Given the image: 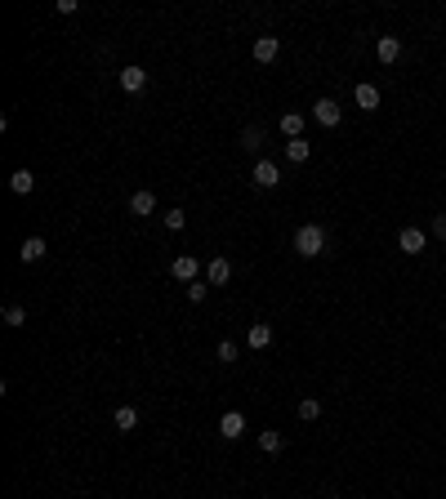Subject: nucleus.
<instances>
[{
    "instance_id": "6ab92c4d",
    "label": "nucleus",
    "mask_w": 446,
    "mask_h": 499,
    "mask_svg": "<svg viewBox=\"0 0 446 499\" xmlns=\"http://www.w3.org/2000/svg\"><path fill=\"white\" fill-rule=\"evenodd\" d=\"M112 419H116L121 432H134V428H139V410H134V406H116V415H112Z\"/></svg>"
},
{
    "instance_id": "5701e85b",
    "label": "nucleus",
    "mask_w": 446,
    "mask_h": 499,
    "mask_svg": "<svg viewBox=\"0 0 446 499\" xmlns=\"http://www.w3.org/2000/svg\"><path fill=\"white\" fill-rule=\"evenodd\" d=\"M5 326H9V330H18V326H27V312H23L18 304H9V308H5Z\"/></svg>"
},
{
    "instance_id": "7ed1b4c3",
    "label": "nucleus",
    "mask_w": 446,
    "mask_h": 499,
    "mask_svg": "<svg viewBox=\"0 0 446 499\" xmlns=\"http://www.w3.org/2000/svg\"><path fill=\"white\" fill-rule=\"evenodd\" d=\"M339 116H344V112H339V103H335V98H317V103H312V120H317V125L335 129V125H339Z\"/></svg>"
},
{
    "instance_id": "b1692460",
    "label": "nucleus",
    "mask_w": 446,
    "mask_h": 499,
    "mask_svg": "<svg viewBox=\"0 0 446 499\" xmlns=\"http://www.w3.org/2000/svg\"><path fill=\"white\" fill-rule=\"evenodd\" d=\"M205 295H210V281H192V286H187V299H192V304H205Z\"/></svg>"
},
{
    "instance_id": "0eeeda50",
    "label": "nucleus",
    "mask_w": 446,
    "mask_h": 499,
    "mask_svg": "<svg viewBox=\"0 0 446 499\" xmlns=\"http://www.w3.org/2000/svg\"><path fill=\"white\" fill-rule=\"evenodd\" d=\"M121 89H125V94H143L148 89V72L139 67V63H134V67H121Z\"/></svg>"
},
{
    "instance_id": "a211bd4d",
    "label": "nucleus",
    "mask_w": 446,
    "mask_h": 499,
    "mask_svg": "<svg viewBox=\"0 0 446 499\" xmlns=\"http://www.w3.org/2000/svg\"><path fill=\"white\" fill-rule=\"evenodd\" d=\"M308 156H312V143H308V138H290V143H286V161L303 165Z\"/></svg>"
},
{
    "instance_id": "a878e982",
    "label": "nucleus",
    "mask_w": 446,
    "mask_h": 499,
    "mask_svg": "<svg viewBox=\"0 0 446 499\" xmlns=\"http://www.w3.org/2000/svg\"><path fill=\"white\" fill-rule=\"evenodd\" d=\"M433 237L446 241V214H438V219H433Z\"/></svg>"
},
{
    "instance_id": "f3484780",
    "label": "nucleus",
    "mask_w": 446,
    "mask_h": 499,
    "mask_svg": "<svg viewBox=\"0 0 446 499\" xmlns=\"http://www.w3.org/2000/svg\"><path fill=\"white\" fill-rule=\"evenodd\" d=\"M281 446H286V437H281L277 428H263L259 432V450H263V455H281Z\"/></svg>"
},
{
    "instance_id": "423d86ee",
    "label": "nucleus",
    "mask_w": 446,
    "mask_h": 499,
    "mask_svg": "<svg viewBox=\"0 0 446 499\" xmlns=\"http://www.w3.org/2000/svg\"><path fill=\"white\" fill-rule=\"evenodd\" d=\"M241 432H245V415L241 410H227V415L219 419V437L223 441H241Z\"/></svg>"
},
{
    "instance_id": "1a4fd4ad",
    "label": "nucleus",
    "mask_w": 446,
    "mask_h": 499,
    "mask_svg": "<svg viewBox=\"0 0 446 499\" xmlns=\"http://www.w3.org/2000/svg\"><path fill=\"white\" fill-rule=\"evenodd\" d=\"M227 277H232V263H227L223 254H214V259L205 263V281H210V286H227Z\"/></svg>"
},
{
    "instance_id": "bb28decb",
    "label": "nucleus",
    "mask_w": 446,
    "mask_h": 499,
    "mask_svg": "<svg viewBox=\"0 0 446 499\" xmlns=\"http://www.w3.org/2000/svg\"><path fill=\"white\" fill-rule=\"evenodd\" d=\"M54 9H59V14H76L81 5H76V0H54Z\"/></svg>"
},
{
    "instance_id": "9d476101",
    "label": "nucleus",
    "mask_w": 446,
    "mask_h": 499,
    "mask_svg": "<svg viewBox=\"0 0 446 499\" xmlns=\"http://www.w3.org/2000/svg\"><path fill=\"white\" fill-rule=\"evenodd\" d=\"M130 214H134V219H148V214H156V196H152L148 187H143V192H134V196H130Z\"/></svg>"
},
{
    "instance_id": "412c9836",
    "label": "nucleus",
    "mask_w": 446,
    "mask_h": 499,
    "mask_svg": "<svg viewBox=\"0 0 446 499\" xmlns=\"http://www.w3.org/2000/svg\"><path fill=\"white\" fill-rule=\"evenodd\" d=\"M299 419H303V423L321 419V401H317V397H303V401H299Z\"/></svg>"
},
{
    "instance_id": "dca6fc26",
    "label": "nucleus",
    "mask_w": 446,
    "mask_h": 499,
    "mask_svg": "<svg viewBox=\"0 0 446 499\" xmlns=\"http://www.w3.org/2000/svg\"><path fill=\"white\" fill-rule=\"evenodd\" d=\"M45 250H50V246H45V237H27L23 250H18V259H23V263H36V259H45Z\"/></svg>"
},
{
    "instance_id": "4468645a",
    "label": "nucleus",
    "mask_w": 446,
    "mask_h": 499,
    "mask_svg": "<svg viewBox=\"0 0 446 499\" xmlns=\"http://www.w3.org/2000/svg\"><path fill=\"white\" fill-rule=\"evenodd\" d=\"M32 187H36V174H32V169H14V174H9V192H14V196H27Z\"/></svg>"
},
{
    "instance_id": "f03ea898",
    "label": "nucleus",
    "mask_w": 446,
    "mask_h": 499,
    "mask_svg": "<svg viewBox=\"0 0 446 499\" xmlns=\"http://www.w3.org/2000/svg\"><path fill=\"white\" fill-rule=\"evenodd\" d=\"M170 277H174V281H187V286H192V281H201V263H196V254H179V259L170 263Z\"/></svg>"
},
{
    "instance_id": "ddd939ff",
    "label": "nucleus",
    "mask_w": 446,
    "mask_h": 499,
    "mask_svg": "<svg viewBox=\"0 0 446 499\" xmlns=\"http://www.w3.org/2000/svg\"><path fill=\"white\" fill-rule=\"evenodd\" d=\"M281 54V41L277 36H259V41H254V63H272Z\"/></svg>"
},
{
    "instance_id": "6e6552de",
    "label": "nucleus",
    "mask_w": 446,
    "mask_h": 499,
    "mask_svg": "<svg viewBox=\"0 0 446 499\" xmlns=\"http://www.w3.org/2000/svg\"><path fill=\"white\" fill-rule=\"evenodd\" d=\"M375 59L384 63V67H388V63H397V59H402V41H397V36H379V41H375Z\"/></svg>"
},
{
    "instance_id": "2eb2a0df",
    "label": "nucleus",
    "mask_w": 446,
    "mask_h": 499,
    "mask_svg": "<svg viewBox=\"0 0 446 499\" xmlns=\"http://www.w3.org/2000/svg\"><path fill=\"white\" fill-rule=\"evenodd\" d=\"M245 343H250V348H268L272 343V326L268 321H254L250 330H245Z\"/></svg>"
},
{
    "instance_id": "39448f33",
    "label": "nucleus",
    "mask_w": 446,
    "mask_h": 499,
    "mask_svg": "<svg viewBox=\"0 0 446 499\" xmlns=\"http://www.w3.org/2000/svg\"><path fill=\"white\" fill-rule=\"evenodd\" d=\"M250 178H254V187H277L281 183V169H277V161H254Z\"/></svg>"
},
{
    "instance_id": "393cba45",
    "label": "nucleus",
    "mask_w": 446,
    "mask_h": 499,
    "mask_svg": "<svg viewBox=\"0 0 446 499\" xmlns=\"http://www.w3.org/2000/svg\"><path fill=\"white\" fill-rule=\"evenodd\" d=\"M183 223H187V214H183V210H170V214H165V228H170V232H179Z\"/></svg>"
},
{
    "instance_id": "f257e3e1",
    "label": "nucleus",
    "mask_w": 446,
    "mask_h": 499,
    "mask_svg": "<svg viewBox=\"0 0 446 499\" xmlns=\"http://www.w3.org/2000/svg\"><path fill=\"white\" fill-rule=\"evenodd\" d=\"M295 254L299 259H317V254H326V228L321 223H303L295 232Z\"/></svg>"
},
{
    "instance_id": "aec40b11",
    "label": "nucleus",
    "mask_w": 446,
    "mask_h": 499,
    "mask_svg": "<svg viewBox=\"0 0 446 499\" xmlns=\"http://www.w3.org/2000/svg\"><path fill=\"white\" fill-rule=\"evenodd\" d=\"M241 147H245V152H259V147H263V129L259 125H245L241 129Z\"/></svg>"
},
{
    "instance_id": "9b49d317",
    "label": "nucleus",
    "mask_w": 446,
    "mask_h": 499,
    "mask_svg": "<svg viewBox=\"0 0 446 499\" xmlns=\"http://www.w3.org/2000/svg\"><path fill=\"white\" fill-rule=\"evenodd\" d=\"M353 103H357L362 112H375V107H379V89H375L371 81H362V85L353 89Z\"/></svg>"
},
{
    "instance_id": "4be33fe9",
    "label": "nucleus",
    "mask_w": 446,
    "mask_h": 499,
    "mask_svg": "<svg viewBox=\"0 0 446 499\" xmlns=\"http://www.w3.org/2000/svg\"><path fill=\"white\" fill-rule=\"evenodd\" d=\"M214 357H219V361H223V365H232V361H236V357H241V348H236V343H232V339H223V343H219V348H214Z\"/></svg>"
},
{
    "instance_id": "20e7f679",
    "label": "nucleus",
    "mask_w": 446,
    "mask_h": 499,
    "mask_svg": "<svg viewBox=\"0 0 446 499\" xmlns=\"http://www.w3.org/2000/svg\"><path fill=\"white\" fill-rule=\"evenodd\" d=\"M397 250H402V254H424V250H429V237H424L420 228H402V232H397Z\"/></svg>"
},
{
    "instance_id": "f8f14e48",
    "label": "nucleus",
    "mask_w": 446,
    "mask_h": 499,
    "mask_svg": "<svg viewBox=\"0 0 446 499\" xmlns=\"http://www.w3.org/2000/svg\"><path fill=\"white\" fill-rule=\"evenodd\" d=\"M277 129L286 138H303V112H281V116H277Z\"/></svg>"
}]
</instances>
